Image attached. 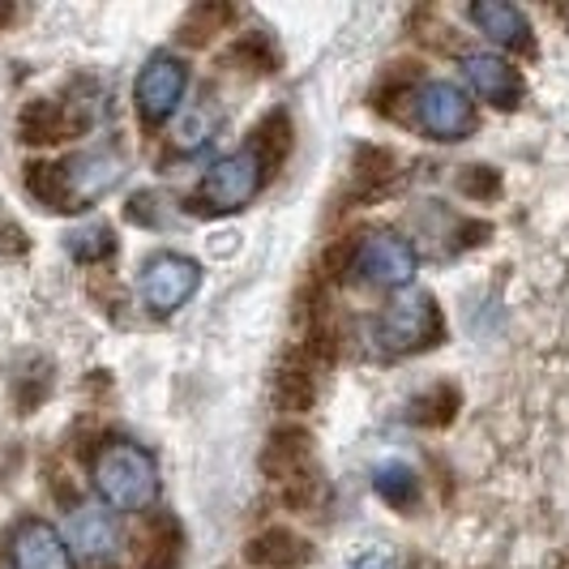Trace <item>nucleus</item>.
<instances>
[{
  "label": "nucleus",
  "mask_w": 569,
  "mask_h": 569,
  "mask_svg": "<svg viewBox=\"0 0 569 569\" xmlns=\"http://www.w3.org/2000/svg\"><path fill=\"white\" fill-rule=\"evenodd\" d=\"M120 180H124V154L112 146H94V150L69 154L60 163H30L27 193L43 210L78 214L99 198H108Z\"/></svg>",
  "instance_id": "f257e3e1"
},
{
  "label": "nucleus",
  "mask_w": 569,
  "mask_h": 569,
  "mask_svg": "<svg viewBox=\"0 0 569 569\" xmlns=\"http://www.w3.org/2000/svg\"><path fill=\"white\" fill-rule=\"evenodd\" d=\"M90 480L108 510L142 513L159 501V458L138 441H103L90 458Z\"/></svg>",
  "instance_id": "f03ea898"
},
{
  "label": "nucleus",
  "mask_w": 569,
  "mask_h": 569,
  "mask_svg": "<svg viewBox=\"0 0 569 569\" xmlns=\"http://www.w3.org/2000/svg\"><path fill=\"white\" fill-rule=\"evenodd\" d=\"M377 342L395 356H416V351H428L437 347L446 326H441V309L428 291H416V287H402L399 296L377 313Z\"/></svg>",
  "instance_id": "7ed1b4c3"
},
{
  "label": "nucleus",
  "mask_w": 569,
  "mask_h": 569,
  "mask_svg": "<svg viewBox=\"0 0 569 569\" xmlns=\"http://www.w3.org/2000/svg\"><path fill=\"white\" fill-rule=\"evenodd\" d=\"M103 112V103L94 94H86V82L73 86L64 99H30L18 116V138L27 146H57L69 138H82L86 129H94V120Z\"/></svg>",
  "instance_id": "20e7f679"
},
{
  "label": "nucleus",
  "mask_w": 569,
  "mask_h": 569,
  "mask_svg": "<svg viewBox=\"0 0 569 569\" xmlns=\"http://www.w3.org/2000/svg\"><path fill=\"white\" fill-rule=\"evenodd\" d=\"M266 184H270V180H266V171L257 163V154L244 146V150L219 159L214 168L201 176L198 210L201 214H236V210H244Z\"/></svg>",
  "instance_id": "39448f33"
},
{
  "label": "nucleus",
  "mask_w": 569,
  "mask_h": 569,
  "mask_svg": "<svg viewBox=\"0 0 569 569\" xmlns=\"http://www.w3.org/2000/svg\"><path fill=\"white\" fill-rule=\"evenodd\" d=\"M411 116L432 142H462L476 129V108L455 82H420L411 94Z\"/></svg>",
  "instance_id": "423d86ee"
},
{
  "label": "nucleus",
  "mask_w": 569,
  "mask_h": 569,
  "mask_svg": "<svg viewBox=\"0 0 569 569\" xmlns=\"http://www.w3.org/2000/svg\"><path fill=\"white\" fill-rule=\"evenodd\" d=\"M420 270V257L411 249V240H402L399 231H369L356 240L351 257V274H360L372 287H407Z\"/></svg>",
  "instance_id": "0eeeda50"
},
{
  "label": "nucleus",
  "mask_w": 569,
  "mask_h": 569,
  "mask_svg": "<svg viewBox=\"0 0 569 569\" xmlns=\"http://www.w3.org/2000/svg\"><path fill=\"white\" fill-rule=\"evenodd\" d=\"M201 287V270L193 257L184 253H154L146 257L142 274H138V291H142L146 309L159 317L176 313L193 300V291Z\"/></svg>",
  "instance_id": "6e6552de"
},
{
  "label": "nucleus",
  "mask_w": 569,
  "mask_h": 569,
  "mask_svg": "<svg viewBox=\"0 0 569 569\" xmlns=\"http://www.w3.org/2000/svg\"><path fill=\"white\" fill-rule=\"evenodd\" d=\"M184 86H189L184 60L168 57V52L146 60L138 82H133V103H138V116H142L146 129H159L163 120H171V112L184 99Z\"/></svg>",
  "instance_id": "1a4fd4ad"
},
{
  "label": "nucleus",
  "mask_w": 569,
  "mask_h": 569,
  "mask_svg": "<svg viewBox=\"0 0 569 569\" xmlns=\"http://www.w3.org/2000/svg\"><path fill=\"white\" fill-rule=\"evenodd\" d=\"M9 561H13V569H78L73 548L60 540V531L43 518H27L13 527Z\"/></svg>",
  "instance_id": "9d476101"
},
{
  "label": "nucleus",
  "mask_w": 569,
  "mask_h": 569,
  "mask_svg": "<svg viewBox=\"0 0 569 569\" xmlns=\"http://www.w3.org/2000/svg\"><path fill=\"white\" fill-rule=\"evenodd\" d=\"M261 471H266V480H274V485L283 488L305 480V476H313V437L296 425L274 428L270 446L261 450Z\"/></svg>",
  "instance_id": "9b49d317"
},
{
  "label": "nucleus",
  "mask_w": 569,
  "mask_h": 569,
  "mask_svg": "<svg viewBox=\"0 0 569 569\" xmlns=\"http://www.w3.org/2000/svg\"><path fill=\"white\" fill-rule=\"evenodd\" d=\"M462 73H467V82L471 90L492 103V108H501V112H513L518 103H522V73L513 69L510 60L492 57V52H471V57L462 60Z\"/></svg>",
  "instance_id": "f8f14e48"
},
{
  "label": "nucleus",
  "mask_w": 569,
  "mask_h": 569,
  "mask_svg": "<svg viewBox=\"0 0 569 569\" xmlns=\"http://www.w3.org/2000/svg\"><path fill=\"white\" fill-rule=\"evenodd\" d=\"M471 22L492 43H501L506 52H536L531 22H527V13L518 4H510V0H476L471 4Z\"/></svg>",
  "instance_id": "ddd939ff"
},
{
  "label": "nucleus",
  "mask_w": 569,
  "mask_h": 569,
  "mask_svg": "<svg viewBox=\"0 0 569 569\" xmlns=\"http://www.w3.org/2000/svg\"><path fill=\"white\" fill-rule=\"evenodd\" d=\"M244 561L261 569H300L313 561V543L296 536L291 527H270L244 543Z\"/></svg>",
  "instance_id": "4468645a"
},
{
  "label": "nucleus",
  "mask_w": 569,
  "mask_h": 569,
  "mask_svg": "<svg viewBox=\"0 0 569 569\" xmlns=\"http://www.w3.org/2000/svg\"><path fill=\"white\" fill-rule=\"evenodd\" d=\"M73 548H82V557L90 566H108L120 552V527L108 510H73Z\"/></svg>",
  "instance_id": "2eb2a0df"
},
{
  "label": "nucleus",
  "mask_w": 569,
  "mask_h": 569,
  "mask_svg": "<svg viewBox=\"0 0 569 569\" xmlns=\"http://www.w3.org/2000/svg\"><path fill=\"white\" fill-rule=\"evenodd\" d=\"M317 399V377H313V360L305 351H291L279 372H274V407L279 411H309Z\"/></svg>",
  "instance_id": "dca6fc26"
},
{
  "label": "nucleus",
  "mask_w": 569,
  "mask_h": 569,
  "mask_svg": "<svg viewBox=\"0 0 569 569\" xmlns=\"http://www.w3.org/2000/svg\"><path fill=\"white\" fill-rule=\"evenodd\" d=\"M184 561V531L171 513H159L146 531V548L138 552V569H180Z\"/></svg>",
  "instance_id": "f3484780"
},
{
  "label": "nucleus",
  "mask_w": 569,
  "mask_h": 569,
  "mask_svg": "<svg viewBox=\"0 0 569 569\" xmlns=\"http://www.w3.org/2000/svg\"><path fill=\"white\" fill-rule=\"evenodd\" d=\"M249 150L257 154V163H261V171H266V180L283 168L287 154H291V120H287V112L266 116V120L253 129V138H249Z\"/></svg>",
  "instance_id": "a211bd4d"
},
{
  "label": "nucleus",
  "mask_w": 569,
  "mask_h": 569,
  "mask_svg": "<svg viewBox=\"0 0 569 569\" xmlns=\"http://www.w3.org/2000/svg\"><path fill=\"white\" fill-rule=\"evenodd\" d=\"M372 488L390 510H416V501H420V476L399 458L372 467Z\"/></svg>",
  "instance_id": "6ab92c4d"
},
{
  "label": "nucleus",
  "mask_w": 569,
  "mask_h": 569,
  "mask_svg": "<svg viewBox=\"0 0 569 569\" xmlns=\"http://www.w3.org/2000/svg\"><path fill=\"white\" fill-rule=\"evenodd\" d=\"M64 249L73 261H82V266H99V261H108L116 253V231L108 223H82V228H73L64 236Z\"/></svg>",
  "instance_id": "aec40b11"
},
{
  "label": "nucleus",
  "mask_w": 569,
  "mask_h": 569,
  "mask_svg": "<svg viewBox=\"0 0 569 569\" xmlns=\"http://www.w3.org/2000/svg\"><path fill=\"white\" fill-rule=\"evenodd\" d=\"M395 154L390 150H381V146H360L356 150V193H381L390 180H395Z\"/></svg>",
  "instance_id": "412c9836"
},
{
  "label": "nucleus",
  "mask_w": 569,
  "mask_h": 569,
  "mask_svg": "<svg viewBox=\"0 0 569 569\" xmlns=\"http://www.w3.org/2000/svg\"><path fill=\"white\" fill-rule=\"evenodd\" d=\"M228 22H231V4H198V9L184 18V27H180V43L206 48L214 34H223Z\"/></svg>",
  "instance_id": "4be33fe9"
},
{
  "label": "nucleus",
  "mask_w": 569,
  "mask_h": 569,
  "mask_svg": "<svg viewBox=\"0 0 569 569\" xmlns=\"http://www.w3.org/2000/svg\"><path fill=\"white\" fill-rule=\"evenodd\" d=\"M455 411H458V390L455 386H437L432 395H425V399H416L411 402V420L416 425H432V428H441V425H450L455 420Z\"/></svg>",
  "instance_id": "5701e85b"
},
{
  "label": "nucleus",
  "mask_w": 569,
  "mask_h": 569,
  "mask_svg": "<svg viewBox=\"0 0 569 569\" xmlns=\"http://www.w3.org/2000/svg\"><path fill=\"white\" fill-rule=\"evenodd\" d=\"M458 189H462L467 198H476V201H492L497 193H501V171L467 168L462 176H458Z\"/></svg>",
  "instance_id": "b1692460"
},
{
  "label": "nucleus",
  "mask_w": 569,
  "mask_h": 569,
  "mask_svg": "<svg viewBox=\"0 0 569 569\" xmlns=\"http://www.w3.org/2000/svg\"><path fill=\"white\" fill-rule=\"evenodd\" d=\"M253 60V73H274V64H279V57L270 52V43H266V34H249V39H240L236 43V52H231V60Z\"/></svg>",
  "instance_id": "393cba45"
},
{
  "label": "nucleus",
  "mask_w": 569,
  "mask_h": 569,
  "mask_svg": "<svg viewBox=\"0 0 569 569\" xmlns=\"http://www.w3.org/2000/svg\"><path fill=\"white\" fill-rule=\"evenodd\" d=\"M176 142L184 146V150H189V146H206V142H210V116H206V112L184 116V124H180Z\"/></svg>",
  "instance_id": "a878e982"
},
{
  "label": "nucleus",
  "mask_w": 569,
  "mask_h": 569,
  "mask_svg": "<svg viewBox=\"0 0 569 569\" xmlns=\"http://www.w3.org/2000/svg\"><path fill=\"white\" fill-rule=\"evenodd\" d=\"M347 569H395V561H390L381 548H369V552H360Z\"/></svg>",
  "instance_id": "bb28decb"
},
{
  "label": "nucleus",
  "mask_w": 569,
  "mask_h": 569,
  "mask_svg": "<svg viewBox=\"0 0 569 569\" xmlns=\"http://www.w3.org/2000/svg\"><path fill=\"white\" fill-rule=\"evenodd\" d=\"M0 240H13V249H27V236L13 228V223H4V214H0ZM4 249V244H0Z\"/></svg>",
  "instance_id": "cd10ccee"
},
{
  "label": "nucleus",
  "mask_w": 569,
  "mask_h": 569,
  "mask_svg": "<svg viewBox=\"0 0 569 569\" xmlns=\"http://www.w3.org/2000/svg\"><path fill=\"white\" fill-rule=\"evenodd\" d=\"M13 22V4H0V30Z\"/></svg>",
  "instance_id": "c85d7f7f"
}]
</instances>
